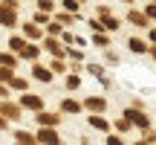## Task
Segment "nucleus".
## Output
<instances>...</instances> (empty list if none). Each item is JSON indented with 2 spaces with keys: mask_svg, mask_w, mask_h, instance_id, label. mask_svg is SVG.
I'll list each match as a JSON object with an SVG mask.
<instances>
[{
  "mask_svg": "<svg viewBox=\"0 0 156 145\" xmlns=\"http://www.w3.org/2000/svg\"><path fill=\"white\" fill-rule=\"evenodd\" d=\"M38 119H41L44 125H55V122H58V116H52V113H41Z\"/></svg>",
  "mask_w": 156,
  "mask_h": 145,
  "instance_id": "1",
  "label": "nucleus"
},
{
  "mask_svg": "<svg viewBox=\"0 0 156 145\" xmlns=\"http://www.w3.org/2000/svg\"><path fill=\"white\" fill-rule=\"evenodd\" d=\"M41 139L49 142V145H58V136H55V134H49V131H44V134H41Z\"/></svg>",
  "mask_w": 156,
  "mask_h": 145,
  "instance_id": "2",
  "label": "nucleus"
},
{
  "mask_svg": "<svg viewBox=\"0 0 156 145\" xmlns=\"http://www.w3.org/2000/svg\"><path fill=\"white\" fill-rule=\"evenodd\" d=\"M23 105H29V107H41V102L35 99V96H29V99H23Z\"/></svg>",
  "mask_w": 156,
  "mask_h": 145,
  "instance_id": "3",
  "label": "nucleus"
},
{
  "mask_svg": "<svg viewBox=\"0 0 156 145\" xmlns=\"http://www.w3.org/2000/svg\"><path fill=\"white\" fill-rule=\"evenodd\" d=\"M0 128H3V119H0Z\"/></svg>",
  "mask_w": 156,
  "mask_h": 145,
  "instance_id": "4",
  "label": "nucleus"
}]
</instances>
